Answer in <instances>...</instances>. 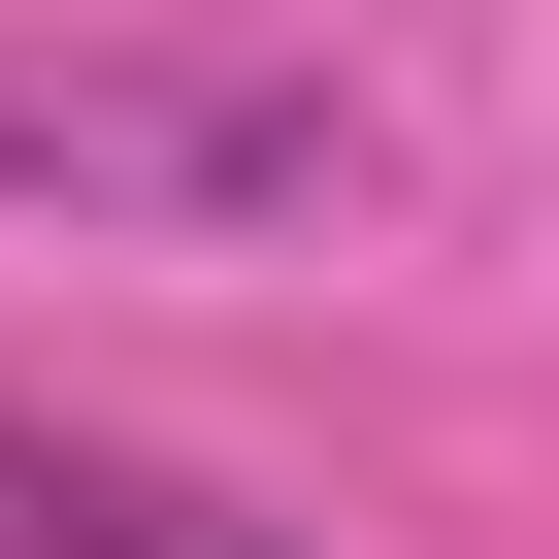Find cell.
Masks as SVG:
<instances>
[{
    "label": "cell",
    "mask_w": 559,
    "mask_h": 559,
    "mask_svg": "<svg viewBox=\"0 0 559 559\" xmlns=\"http://www.w3.org/2000/svg\"><path fill=\"white\" fill-rule=\"evenodd\" d=\"M0 198H165V230H297L362 198V99L330 67H0Z\"/></svg>",
    "instance_id": "1"
},
{
    "label": "cell",
    "mask_w": 559,
    "mask_h": 559,
    "mask_svg": "<svg viewBox=\"0 0 559 559\" xmlns=\"http://www.w3.org/2000/svg\"><path fill=\"white\" fill-rule=\"evenodd\" d=\"M0 559H297V526H230V493H165L99 428H0Z\"/></svg>",
    "instance_id": "2"
}]
</instances>
